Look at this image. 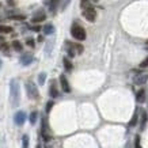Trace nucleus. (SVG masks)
Here are the masks:
<instances>
[{
    "instance_id": "nucleus-1",
    "label": "nucleus",
    "mask_w": 148,
    "mask_h": 148,
    "mask_svg": "<svg viewBox=\"0 0 148 148\" xmlns=\"http://www.w3.org/2000/svg\"><path fill=\"white\" fill-rule=\"evenodd\" d=\"M10 88H11V103L12 106H18L19 101H21V90H19L18 80H11Z\"/></svg>"
},
{
    "instance_id": "nucleus-2",
    "label": "nucleus",
    "mask_w": 148,
    "mask_h": 148,
    "mask_svg": "<svg viewBox=\"0 0 148 148\" xmlns=\"http://www.w3.org/2000/svg\"><path fill=\"white\" fill-rule=\"evenodd\" d=\"M71 34H72V37L75 38V40H77V41H84L86 40V30H84V27L83 26H80L79 23H73L72 25V27H71Z\"/></svg>"
},
{
    "instance_id": "nucleus-3",
    "label": "nucleus",
    "mask_w": 148,
    "mask_h": 148,
    "mask_svg": "<svg viewBox=\"0 0 148 148\" xmlns=\"http://www.w3.org/2000/svg\"><path fill=\"white\" fill-rule=\"evenodd\" d=\"M26 92H27V97L30 99L40 98V91L37 88V86L34 84V82H32V80L26 82Z\"/></svg>"
},
{
    "instance_id": "nucleus-4",
    "label": "nucleus",
    "mask_w": 148,
    "mask_h": 148,
    "mask_svg": "<svg viewBox=\"0 0 148 148\" xmlns=\"http://www.w3.org/2000/svg\"><path fill=\"white\" fill-rule=\"evenodd\" d=\"M83 16H84L88 22H94L95 19H97V11L92 5L90 7H87V8H83Z\"/></svg>"
},
{
    "instance_id": "nucleus-5",
    "label": "nucleus",
    "mask_w": 148,
    "mask_h": 148,
    "mask_svg": "<svg viewBox=\"0 0 148 148\" xmlns=\"http://www.w3.org/2000/svg\"><path fill=\"white\" fill-rule=\"evenodd\" d=\"M60 84H61V88L64 92H67V94L71 92V86L68 83V79L65 75H60Z\"/></svg>"
},
{
    "instance_id": "nucleus-6",
    "label": "nucleus",
    "mask_w": 148,
    "mask_h": 148,
    "mask_svg": "<svg viewBox=\"0 0 148 148\" xmlns=\"http://www.w3.org/2000/svg\"><path fill=\"white\" fill-rule=\"evenodd\" d=\"M46 19V14L42 11V10H40V11H37L34 15H33L32 18V22L33 23H40V22H44Z\"/></svg>"
},
{
    "instance_id": "nucleus-7",
    "label": "nucleus",
    "mask_w": 148,
    "mask_h": 148,
    "mask_svg": "<svg viewBox=\"0 0 148 148\" xmlns=\"http://www.w3.org/2000/svg\"><path fill=\"white\" fill-rule=\"evenodd\" d=\"M14 121H15V124L16 125H23L25 124V121H26V113L25 112H18L15 116H14Z\"/></svg>"
},
{
    "instance_id": "nucleus-8",
    "label": "nucleus",
    "mask_w": 148,
    "mask_h": 148,
    "mask_svg": "<svg viewBox=\"0 0 148 148\" xmlns=\"http://www.w3.org/2000/svg\"><path fill=\"white\" fill-rule=\"evenodd\" d=\"M41 133H42V139L45 140V141H49L50 135L48 133V124H46L45 118H42V129H41Z\"/></svg>"
},
{
    "instance_id": "nucleus-9",
    "label": "nucleus",
    "mask_w": 148,
    "mask_h": 148,
    "mask_svg": "<svg viewBox=\"0 0 148 148\" xmlns=\"http://www.w3.org/2000/svg\"><path fill=\"white\" fill-rule=\"evenodd\" d=\"M33 60H34V57H33V54L30 53H25L21 57V64L22 65H30V64L33 63Z\"/></svg>"
},
{
    "instance_id": "nucleus-10",
    "label": "nucleus",
    "mask_w": 148,
    "mask_h": 148,
    "mask_svg": "<svg viewBox=\"0 0 148 148\" xmlns=\"http://www.w3.org/2000/svg\"><path fill=\"white\" fill-rule=\"evenodd\" d=\"M65 45H67L68 56H69V57H75L76 50H75V46H73V44H72V42H69V41H67V42H65Z\"/></svg>"
},
{
    "instance_id": "nucleus-11",
    "label": "nucleus",
    "mask_w": 148,
    "mask_h": 148,
    "mask_svg": "<svg viewBox=\"0 0 148 148\" xmlns=\"http://www.w3.org/2000/svg\"><path fill=\"white\" fill-rule=\"evenodd\" d=\"M49 94H50V97H52V98H57V97H58V90H57V87H56V83H54V80L50 83Z\"/></svg>"
},
{
    "instance_id": "nucleus-12",
    "label": "nucleus",
    "mask_w": 148,
    "mask_h": 148,
    "mask_svg": "<svg viewBox=\"0 0 148 148\" xmlns=\"http://www.w3.org/2000/svg\"><path fill=\"white\" fill-rule=\"evenodd\" d=\"M42 32H44V34H46V36H50V34L54 33V26L52 23H48V25H45V26L42 27Z\"/></svg>"
},
{
    "instance_id": "nucleus-13",
    "label": "nucleus",
    "mask_w": 148,
    "mask_h": 148,
    "mask_svg": "<svg viewBox=\"0 0 148 148\" xmlns=\"http://www.w3.org/2000/svg\"><path fill=\"white\" fill-rule=\"evenodd\" d=\"M136 101L139 103H143L144 101H145V90H141L140 91H137V94H136Z\"/></svg>"
},
{
    "instance_id": "nucleus-14",
    "label": "nucleus",
    "mask_w": 148,
    "mask_h": 148,
    "mask_svg": "<svg viewBox=\"0 0 148 148\" xmlns=\"http://www.w3.org/2000/svg\"><path fill=\"white\" fill-rule=\"evenodd\" d=\"M63 64H64V68H65V71H68V72H71V71H72V68H73V65H72L71 60H69L68 57H64Z\"/></svg>"
},
{
    "instance_id": "nucleus-15",
    "label": "nucleus",
    "mask_w": 148,
    "mask_h": 148,
    "mask_svg": "<svg viewBox=\"0 0 148 148\" xmlns=\"http://www.w3.org/2000/svg\"><path fill=\"white\" fill-rule=\"evenodd\" d=\"M148 80L147 75H141V76H136L135 77V84H144Z\"/></svg>"
},
{
    "instance_id": "nucleus-16",
    "label": "nucleus",
    "mask_w": 148,
    "mask_h": 148,
    "mask_svg": "<svg viewBox=\"0 0 148 148\" xmlns=\"http://www.w3.org/2000/svg\"><path fill=\"white\" fill-rule=\"evenodd\" d=\"M14 50H16V52H22L23 50V45L22 42H19V41H12V44H11Z\"/></svg>"
},
{
    "instance_id": "nucleus-17",
    "label": "nucleus",
    "mask_w": 148,
    "mask_h": 148,
    "mask_svg": "<svg viewBox=\"0 0 148 148\" xmlns=\"http://www.w3.org/2000/svg\"><path fill=\"white\" fill-rule=\"evenodd\" d=\"M10 33H12V27L0 25V34H10Z\"/></svg>"
},
{
    "instance_id": "nucleus-18",
    "label": "nucleus",
    "mask_w": 148,
    "mask_h": 148,
    "mask_svg": "<svg viewBox=\"0 0 148 148\" xmlns=\"http://www.w3.org/2000/svg\"><path fill=\"white\" fill-rule=\"evenodd\" d=\"M58 1H60V0H52L49 4H48V5H49L50 12H54V11H56V8H57V4H58Z\"/></svg>"
},
{
    "instance_id": "nucleus-19",
    "label": "nucleus",
    "mask_w": 148,
    "mask_h": 148,
    "mask_svg": "<svg viewBox=\"0 0 148 148\" xmlns=\"http://www.w3.org/2000/svg\"><path fill=\"white\" fill-rule=\"evenodd\" d=\"M137 117H139V114H137V110H136L135 114H133V117L130 118L129 126H136V124H137Z\"/></svg>"
},
{
    "instance_id": "nucleus-20",
    "label": "nucleus",
    "mask_w": 148,
    "mask_h": 148,
    "mask_svg": "<svg viewBox=\"0 0 148 148\" xmlns=\"http://www.w3.org/2000/svg\"><path fill=\"white\" fill-rule=\"evenodd\" d=\"M29 143H30L29 136H27V135H23V137H22V148H29Z\"/></svg>"
},
{
    "instance_id": "nucleus-21",
    "label": "nucleus",
    "mask_w": 148,
    "mask_h": 148,
    "mask_svg": "<svg viewBox=\"0 0 148 148\" xmlns=\"http://www.w3.org/2000/svg\"><path fill=\"white\" fill-rule=\"evenodd\" d=\"M45 80H46V73L45 72H42V73L38 75V83L42 86V84H45Z\"/></svg>"
},
{
    "instance_id": "nucleus-22",
    "label": "nucleus",
    "mask_w": 148,
    "mask_h": 148,
    "mask_svg": "<svg viewBox=\"0 0 148 148\" xmlns=\"http://www.w3.org/2000/svg\"><path fill=\"white\" fill-rule=\"evenodd\" d=\"M145 122H147V113L143 112V116H141V125H140V129L141 130L145 128Z\"/></svg>"
},
{
    "instance_id": "nucleus-23",
    "label": "nucleus",
    "mask_w": 148,
    "mask_h": 148,
    "mask_svg": "<svg viewBox=\"0 0 148 148\" xmlns=\"http://www.w3.org/2000/svg\"><path fill=\"white\" fill-rule=\"evenodd\" d=\"M37 117H38V113H37V112H33L32 114H30V124H32V125H34V124H36Z\"/></svg>"
},
{
    "instance_id": "nucleus-24",
    "label": "nucleus",
    "mask_w": 148,
    "mask_h": 148,
    "mask_svg": "<svg viewBox=\"0 0 148 148\" xmlns=\"http://www.w3.org/2000/svg\"><path fill=\"white\" fill-rule=\"evenodd\" d=\"M90 5H92L90 0H80V7H82V10H83V8H87V7H90Z\"/></svg>"
},
{
    "instance_id": "nucleus-25",
    "label": "nucleus",
    "mask_w": 148,
    "mask_h": 148,
    "mask_svg": "<svg viewBox=\"0 0 148 148\" xmlns=\"http://www.w3.org/2000/svg\"><path fill=\"white\" fill-rule=\"evenodd\" d=\"M73 46H75V50H76V53L77 54H80V53H83V46L80 45V44H73Z\"/></svg>"
},
{
    "instance_id": "nucleus-26",
    "label": "nucleus",
    "mask_w": 148,
    "mask_h": 148,
    "mask_svg": "<svg viewBox=\"0 0 148 148\" xmlns=\"http://www.w3.org/2000/svg\"><path fill=\"white\" fill-rule=\"evenodd\" d=\"M10 18L14 19V21H25L26 16H25V15H11Z\"/></svg>"
},
{
    "instance_id": "nucleus-27",
    "label": "nucleus",
    "mask_w": 148,
    "mask_h": 148,
    "mask_svg": "<svg viewBox=\"0 0 148 148\" xmlns=\"http://www.w3.org/2000/svg\"><path fill=\"white\" fill-rule=\"evenodd\" d=\"M26 45L30 46V48H34V46H36V41L33 40V38H27V40H26Z\"/></svg>"
},
{
    "instance_id": "nucleus-28",
    "label": "nucleus",
    "mask_w": 148,
    "mask_h": 148,
    "mask_svg": "<svg viewBox=\"0 0 148 148\" xmlns=\"http://www.w3.org/2000/svg\"><path fill=\"white\" fill-rule=\"evenodd\" d=\"M53 105H54V102H53V101H49V102L46 103V109H45V110H46V113H49L50 110H52V108H53Z\"/></svg>"
},
{
    "instance_id": "nucleus-29",
    "label": "nucleus",
    "mask_w": 148,
    "mask_h": 148,
    "mask_svg": "<svg viewBox=\"0 0 148 148\" xmlns=\"http://www.w3.org/2000/svg\"><path fill=\"white\" fill-rule=\"evenodd\" d=\"M135 148H141V144H140V136L139 135L135 137Z\"/></svg>"
},
{
    "instance_id": "nucleus-30",
    "label": "nucleus",
    "mask_w": 148,
    "mask_h": 148,
    "mask_svg": "<svg viewBox=\"0 0 148 148\" xmlns=\"http://www.w3.org/2000/svg\"><path fill=\"white\" fill-rule=\"evenodd\" d=\"M147 67H148V57L144 58L143 61L140 63V68H147Z\"/></svg>"
},
{
    "instance_id": "nucleus-31",
    "label": "nucleus",
    "mask_w": 148,
    "mask_h": 148,
    "mask_svg": "<svg viewBox=\"0 0 148 148\" xmlns=\"http://www.w3.org/2000/svg\"><path fill=\"white\" fill-rule=\"evenodd\" d=\"M30 29H32L33 32H37V33H38V32H41V29H42V27H41V26H40V25H36V26H33V27H30Z\"/></svg>"
},
{
    "instance_id": "nucleus-32",
    "label": "nucleus",
    "mask_w": 148,
    "mask_h": 148,
    "mask_svg": "<svg viewBox=\"0 0 148 148\" xmlns=\"http://www.w3.org/2000/svg\"><path fill=\"white\" fill-rule=\"evenodd\" d=\"M38 41H40V42H41V41H44V37L40 36V37H38Z\"/></svg>"
},
{
    "instance_id": "nucleus-33",
    "label": "nucleus",
    "mask_w": 148,
    "mask_h": 148,
    "mask_svg": "<svg viewBox=\"0 0 148 148\" xmlns=\"http://www.w3.org/2000/svg\"><path fill=\"white\" fill-rule=\"evenodd\" d=\"M4 41V38H3V36H0V42H3Z\"/></svg>"
},
{
    "instance_id": "nucleus-34",
    "label": "nucleus",
    "mask_w": 148,
    "mask_h": 148,
    "mask_svg": "<svg viewBox=\"0 0 148 148\" xmlns=\"http://www.w3.org/2000/svg\"><path fill=\"white\" fill-rule=\"evenodd\" d=\"M50 1H52V0H45V4H49Z\"/></svg>"
},
{
    "instance_id": "nucleus-35",
    "label": "nucleus",
    "mask_w": 148,
    "mask_h": 148,
    "mask_svg": "<svg viewBox=\"0 0 148 148\" xmlns=\"http://www.w3.org/2000/svg\"><path fill=\"white\" fill-rule=\"evenodd\" d=\"M91 1H94V3H98L99 0H91Z\"/></svg>"
},
{
    "instance_id": "nucleus-36",
    "label": "nucleus",
    "mask_w": 148,
    "mask_h": 148,
    "mask_svg": "<svg viewBox=\"0 0 148 148\" xmlns=\"http://www.w3.org/2000/svg\"><path fill=\"white\" fill-rule=\"evenodd\" d=\"M145 46H147V49H148V41H147V44H145Z\"/></svg>"
},
{
    "instance_id": "nucleus-37",
    "label": "nucleus",
    "mask_w": 148,
    "mask_h": 148,
    "mask_svg": "<svg viewBox=\"0 0 148 148\" xmlns=\"http://www.w3.org/2000/svg\"><path fill=\"white\" fill-rule=\"evenodd\" d=\"M37 148H42V147H41V145H37Z\"/></svg>"
},
{
    "instance_id": "nucleus-38",
    "label": "nucleus",
    "mask_w": 148,
    "mask_h": 148,
    "mask_svg": "<svg viewBox=\"0 0 148 148\" xmlns=\"http://www.w3.org/2000/svg\"><path fill=\"white\" fill-rule=\"evenodd\" d=\"M0 67H1V60H0Z\"/></svg>"
}]
</instances>
